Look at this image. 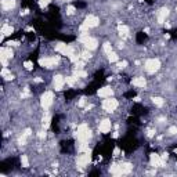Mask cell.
Here are the masks:
<instances>
[{
	"mask_svg": "<svg viewBox=\"0 0 177 177\" xmlns=\"http://www.w3.org/2000/svg\"><path fill=\"white\" fill-rule=\"evenodd\" d=\"M88 137H90L88 126L86 125V123H82V125L78 127V130H76V138H78L79 143H87Z\"/></svg>",
	"mask_w": 177,
	"mask_h": 177,
	"instance_id": "1",
	"label": "cell"
},
{
	"mask_svg": "<svg viewBox=\"0 0 177 177\" xmlns=\"http://www.w3.org/2000/svg\"><path fill=\"white\" fill-rule=\"evenodd\" d=\"M159 66H161V63H159L158 60H155V58L148 60L147 63H145V71L150 73H154L159 69Z\"/></svg>",
	"mask_w": 177,
	"mask_h": 177,
	"instance_id": "2",
	"label": "cell"
},
{
	"mask_svg": "<svg viewBox=\"0 0 177 177\" xmlns=\"http://www.w3.org/2000/svg\"><path fill=\"white\" fill-rule=\"evenodd\" d=\"M131 169L130 165H119V166H114L111 167V173L115 176H119V174H126L129 173Z\"/></svg>",
	"mask_w": 177,
	"mask_h": 177,
	"instance_id": "3",
	"label": "cell"
},
{
	"mask_svg": "<svg viewBox=\"0 0 177 177\" xmlns=\"http://www.w3.org/2000/svg\"><path fill=\"white\" fill-rule=\"evenodd\" d=\"M88 162H90V152H80V154L78 155V159H76L78 166L85 167L88 165Z\"/></svg>",
	"mask_w": 177,
	"mask_h": 177,
	"instance_id": "4",
	"label": "cell"
},
{
	"mask_svg": "<svg viewBox=\"0 0 177 177\" xmlns=\"http://www.w3.org/2000/svg\"><path fill=\"white\" fill-rule=\"evenodd\" d=\"M116 107H118V101L114 100V98H111V97H109V98H105L104 102H102V108H104L105 111H108V112L116 109Z\"/></svg>",
	"mask_w": 177,
	"mask_h": 177,
	"instance_id": "5",
	"label": "cell"
},
{
	"mask_svg": "<svg viewBox=\"0 0 177 177\" xmlns=\"http://www.w3.org/2000/svg\"><path fill=\"white\" fill-rule=\"evenodd\" d=\"M42 107L44 109H49V107L53 104V93L51 92H46L42 95Z\"/></svg>",
	"mask_w": 177,
	"mask_h": 177,
	"instance_id": "6",
	"label": "cell"
},
{
	"mask_svg": "<svg viewBox=\"0 0 177 177\" xmlns=\"http://www.w3.org/2000/svg\"><path fill=\"white\" fill-rule=\"evenodd\" d=\"M11 56H13L11 50L6 49V47H3V49L0 50V60H2V64H3L4 68L7 66V58H11Z\"/></svg>",
	"mask_w": 177,
	"mask_h": 177,
	"instance_id": "7",
	"label": "cell"
},
{
	"mask_svg": "<svg viewBox=\"0 0 177 177\" xmlns=\"http://www.w3.org/2000/svg\"><path fill=\"white\" fill-rule=\"evenodd\" d=\"M57 63H58V60L56 57H51V58H42L40 60V65L44 66V68H53V66H56Z\"/></svg>",
	"mask_w": 177,
	"mask_h": 177,
	"instance_id": "8",
	"label": "cell"
},
{
	"mask_svg": "<svg viewBox=\"0 0 177 177\" xmlns=\"http://www.w3.org/2000/svg\"><path fill=\"white\" fill-rule=\"evenodd\" d=\"M65 79L63 78V76H56V78H54V80H53V85H54V88H56L57 92H58V90H63V87H64V85H65Z\"/></svg>",
	"mask_w": 177,
	"mask_h": 177,
	"instance_id": "9",
	"label": "cell"
},
{
	"mask_svg": "<svg viewBox=\"0 0 177 177\" xmlns=\"http://www.w3.org/2000/svg\"><path fill=\"white\" fill-rule=\"evenodd\" d=\"M85 25L87 26V28H94V26L98 25V18L94 15H88L85 21Z\"/></svg>",
	"mask_w": 177,
	"mask_h": 177,
	"instance_id": "10",
	"label": "cell"
},
{
	"mask_svg": "<svg viewBox=\"0 0 177 177\" xmlns=\"http://www.w3.org/2000/svg\"><path fill=\"white\" fill-rule=\"evenodd\" d=\"M112 88L111 87H102V88H100L98 90V95L100 97H102V98H109L112 95Z\"/></svg>",
	"mask_w": 177,
	"mask_h": 177,
	"instance_id": "11",
	"label": "cell"
},
{
	"mask_svg": "<svg viewBox=\"0 0 177 177\" xmlns=\"http://www.w3.org/2000/svg\"><path fill=\"white\" fill-rule=\"evenodd\" d=\"M150 161H151V165L152 166H161L162 163H163V161H162V158L159 156V155H156V154H152L151 155V159H150Z\"/></svg>",
	"mask_w": 177,
	"mask_h": 177,
	"instance_id": "12",
	"label": "cell"
},
{
	"mask_svg": "<svg viewBox=\"0 0 177 177\" xmlns=\"http://www.w3.org/2000/svg\"><path fill=\"white\" fill-rule=\"evenodd\" d=\"M111 130V122L109 121H102L100 123V131L101 133H108Z\"/></svg>",
	"mask_w": 177,
	"mask_h": 177,
	"instance_id": "13",
	"label": "cell"
},
{
	"mask_svg": "<svg viewBox=\"0 0 177 177\" xmlns=\"http://www.w3.org/2000/svg\"><path fill=\"white\" fill-rule=\"evenodd\" d=\"M14 6H15V0H3L2 2L3 10H11V8H14Z\"/></svg>",
	"mask_w": 177,
	"mask_h": 177,
	"instance_id": "14",
	"label": "cell"
},
{
	"mask_svg": "<svg viewBox=\"0 0 177 177\" xmlns=\"http://www.w3.org/2000/svg\"><path fill=\"white\" fill-rule=\"evenodd\" d=\"M167 14H169V11H167L166 8H162V10L159 11V14H158V21H159V22H163V21L166 20Z\"/></svg>",
	"mask_w": 177,
	"mask_h": 177,
	"instance_id": "15",
	"label": "cell"
},
{
	"mask_svg": "<svg viewBox=\"0 0 177 177\" xmlns=\"http://www.w3.org/2000/svg\"><path fill=\"white\" fill-rule=\"evenodd\" d=\"M133 85H134L136 87H144V86H145V79L144 78H136V79H133Z\"/></svg>",
	"mask_w": 177,
	"mask_h": 177,
	"instance_id": "16",
	"label": "cell"
},
{
	"mask_svg": "<svg viewBox=\"0 0 177 177\" xmlns=\"http://www.w3.org/2000/svg\"><path fill=\"white\" fill-rule=\"evenodd\" d=\"M11 33H13V28L8 25H3V28H2V36H8Z\"/></svg>",
	"mask_w": 177,
	"mask_h": 177,
	"instance_id": "17",
	"label": "cell"
},
{
	"mask_svg": "<svg viewBox=\"0 0 177 177\" xmlns=\"http://www.w3.org/2000/svg\"><path fill=\"white\" fill-rule=\"evenodd\" d=\"M119 33H121L122 36H126V35L129 33V28L126 25H121L119 26Z\"/></svg>",
	"mask_w": 177,
	"mask_h": 177,
	"instance_id": "18",
	"label": "cell"
},
{
	"mask_svg": "<svg viewBox=\"0 0 177 177\" xmlns=\"http://www.w3.org/2000/svg\"><path fill=\"white\" fill-rule=\"evenodd\" d=\"M65 80H66V83H68L69 86H73L76 83V80H78V78H76V76H68Z\"/></svg>",
	"mask_w": 177,
	"mask_h": 177,
	"instance_id": "19",
	"label": "cell"
},
{
	"mask_svg": "<svg viewBox=\"0 0 177 177\" xmlns=\"http://www.w3.org/2000/svg\"><path fill=\"white\" fill-rule=\"evenodd\" d=\"M75 76H76V78H86V76H87V73H86L85 71H80V69H76Z\"/></svg>",
	"mask_w": 177,
	"mask_h": 177,
	"instance_id": "20",
	"label": "cell"
},
{
	"mask_svg": "<svg viewBox=\"0 0 177 177\" xmlns=\"http://www.w3.org/2000/svg\"><path fill=\"white\" fill-rule=\"evenodd\" d=\"M21 165H22L24 167H28V166H29V162H28V158H26V155H22V156H21Z\"/></svg>",
	"mask_w": 177,
	"mask_h": 177,
	"instance_id": "21",
	"label": "cell"
},
{
	"mask_svg": "<svg viewBox=\"0 0 177 177\" xmlns=\"http://www.w3.org/2000/svg\"><path fill=\"white\" fill-rule=\"evenodd\" d=\"M108 58H109V61H111V63H115V61H118V56H116L115 53H112V51L108 54Z\"/></svg>",
	"mask_w": 177,
	"mask_h": 177,
	"instance_id": "22",
	"label": "cell"
},
{
	"mask_svg": "<svg viewBox=\"0 0 177 177\" xmlns=\"http://www.w3.org/2000/svg\"><path fill=\"white\" fill-rule=\"evenodd\" d=\"M111 44H109V43H104V51L107 53V54H109V53H111Z\"/></svg>",
	"mask_w": 177,
	"mask_h": 177,
	"instance_id": "23",
	"label": "cell"
},
{
	"mask_svg": "<svg viewBox=\"0 0 177 177\" xmlns=\"http://www.w3.org/2000/svg\"><path fill=\"white\" fill-rule=\"evenodd\" d=\"M154 102L158 105V107H161V105H163V101H162V98H154Z\"/></svg>",
	"mask_w": 177,
	"mask_h": 177,
	"instance_id": "24",
	"label": "cell"
},
{
	"mask_svg": "<svg viewBox=\"0 0 177 177\" xmlns=\"http://www.w3.org/2000/svg\"><path fill=\"white\" fill-rule=\"evenodd\" d=\"M43 125L46 126V127H47V126L50 125V116H46V118L43 119Z\"/></svg>",
	"mask_w": 177,
	"mask_h": 177,
	"instance_id": "25",
	"label": "cell"
},
{
	"mask_svg": "<svg viewBox=\"0 0 177 177\" xmlns=\"http://www.w3.org/2000/svg\"><path fill=\"white\" fill-rule=\"evenodd\" d=\"M50 2H51V0H40V6H42V7H46L47 4L50 3Z\"/></svg>",
	"mask_w": 177,
	"mask_h": 177,
	"instance_id": "26",
	"label": "cell"
},
{
	"mask_svg": "<svg viewBox=\"0 0 177 177\" xmlns=\"http://www.w3.org/2000/svg\"><path fill=\"white\" fill-rule=\"evenodd\" d=\"M169 133H170V134H176V133H177V127H170V129H169Z\"/></svg>",
	"mask_w": 177,
	"mask_h": 177,
	"instance_id": "27",
	"label": "cell"
},
{
	"mask_svg": "<svg viewBox=\"0 0 177 177\" xmlns=\"http://www.w3.org/2000/svg\"><path fill=\"white\" fill-rule=\"evenodd\" d=\"M85 104H86V98H80V101H79V107H83Z\"/></svg>",
	"mask_w": 177,
	"mask_h": 177,
	"instance_id": "28",
	"label": "cell"
},
{
	"mask_svg": "<svg viewBox=\"0 0 177 177\" xmlns=\"http://www.w3.org/2000/svg\"><path fill=\"white\" fill-rule=\"evenodd\" d=\"M25 68L26 69H32V63H25Z\"/></svg>",
	"mask_w": 177,
	"mask_h": 177,
	"instance_id": "29",
	"label": "cell"
},
{
	"mask_svg": "<svg viewBox=\"0 0 177 177\" xmlns=\"http://www.w3.org/2000/svg\"><path fill=\"white\" fill-rule=\"evenodd\" d=\"M176 11H177V6H176Z\"/></svg>",
	"mask_w": 177,
	"mask_h": 177,
	"instance_id": "30",
	"label": "cell"
}]
</instances>
